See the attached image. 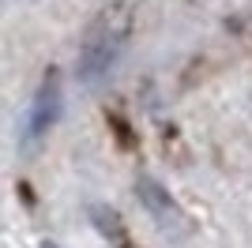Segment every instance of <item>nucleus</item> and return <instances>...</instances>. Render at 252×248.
Here are the masks:
<instances>
[{"label":"nucleus","instance_id":"nucleus-1","mask_svg":"<svg viewBox=\"0 0 252 248\" xmlns=\"http://www.w3.org/2000/svg\"><path fill=\"white\" fill-rule=\"evenodd\" d=\"M61 109H64V87H61V72L49 68L34 91V102H31V117H27V139H42L53 124L61 121Z\"/></svg>","mask_w":252,"mask_h":248},{"label":"nucleus","instance_id":"nucleus-2","mask_svg":"<svg viewBox=\"0 0 252 248\" xmlns=\"http://www.w3.org/2000/svg\"><path fill=\"white\" fill-rule=\"evenodd\" d=\"M136 196H139V203L147 207L151 215H155V222L166 233H173V237H181L185 229H189V222H185V215L177 211V203L169 199V192L158 181H151V177H139L136 181Z\"/></svg>","mask_w":252,"mask_h":248},{"label":"nucleus","instance_id":"nucleus-3","mask_svg":"<svg viewBox=\"0 0 252 248\" xmlns=\"http://www.w3.org/2000/svg\"><path fill=\"white\" fill-rule=\"evenodd\" d=\"M87 215H91L94 229H98V233H102L113 248H136V245H132V233H128V226H125V218L117 215L109 203H91V207H87Z\"/></svg>","mask_w":252,"mask_h":248},{"label":"nucleus","instance_id":"nucleus-4","mask_svg":"<svg viewBox=\"0 0 252 248\" xmlns=\"http://www.w3.org/2000/svg\"><path fill=\"white\" fill-rule=\"evenodd\" d=\"M117 57V41L113 38H98V41H87L83 49V61H79V72H83V79H98V75L113 64Z\"/></svg>","mask_w":252,"mask_h":248}]
</instances>
